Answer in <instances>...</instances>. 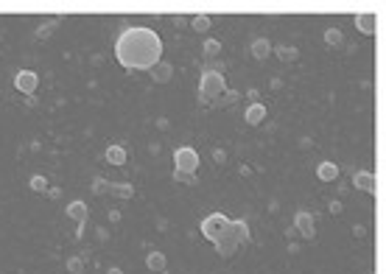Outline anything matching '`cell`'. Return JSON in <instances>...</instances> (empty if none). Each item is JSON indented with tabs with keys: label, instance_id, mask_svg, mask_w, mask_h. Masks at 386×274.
<instances>
[{
	"label": "cell",
	"instance_id": "cell-1",
	"mask_svg": "<svg viewBox=\"0 0 386 274\" xmlns=\"http://www.w3.org/2000/svg\"><path fill=\"white\" fill-rule=\"evenodd\" d=\"M115 59L126 70H151L162 62V39L154 28L129 25L115 39Z\"/></svg>",
	"mask_w": 386,
	"mask_h": 274
},
{
	"label": "cell",
	"instance_id": "cell-2",
	"mask_svg": "<svg viewBox=\"0 0 386 274\" xmlns=\"http://www.w3.org/2000/svg\"><path fill=\"white\" fill-rule=\"evenodd\" d=\"M252 241V232H249V224H246L244 218H235L230 224H227V230L218 235L216 241H213V246H216V252L221 255V258H232L235 255V249H238L241 244H249Z\"/></svg>",
	"mask_w": 386,
	"mask_h": 274
},
{
	"label": "cell",
	"instance_id": "cell-3",
	"mask_svg": "<svg viewBox=\"0 0 386 274\" xmlns=\"http://www.w3.org/2000/svg\"><path fill=\"white\" fill-rule=\"evenodd\" d=\"M221 92H227L224 70H210V67H204L202 78H199V95H202V98L207 101V106H210V101L218 98Z\"/></svg>",
	"mask_w": 386,
	"mask_h": 274
},
{
	"label": "cell",
	"instance_id": "cell-4",
	"mask_svg": "<svg viewBox=\"0 0 386 274\" xmlns=\"http://www.w3.org/2000/svg\"><path fill=\"white\" fill-rule=\"evenodd\" d=\"M174 171L182 174H196L199 171V151L190 146H179L174 151Z\"/></svg>",
	"mask_w": 386,
	"mask_h": 274
},
{
	"label": "cell",
	"instance_id": "cell-5",
	"mask_svg": "<svg viewBox=\"0 0 386 274\" xmlns=\"http://www.w3.org/2000/svg\"><path fill=\"white\" fill-rule=\"evenodd\" d=\"M227 224H230V218H227L224 213H210V216H204V221L199 224V232H202L204 238L213 244V241L227 230Z\"/></svg>",
	"mask_w": 386,
	"mask_h": 274
},
{
	"label": "cell",
	"instance_id": "cell-6",
	"mask_svg": "<svg viewBox=\"0 0 386 274\" xmlns=\"http://www.w3.org/2000/svg\"><path fill=\"white\" fill-rule=\"evenodd\" d=\"M39 87V76L34 70H20L14 73V90L22 92V95H31V92Z\"/></svg>",
	"mask_w": 386,
	"mask_h": 274
},
{
	"label": "cell",
	"instance_id": "cell-7",
	"mask_svg": "<svg viewBox=\"0 0 386 274\" xmlns=\"http://www.w3.org/2000/svg\"><path fill=\"white\" fill-rule=\"evenodd\" d=\"M294 230L300 232L305 241H314V235H316V224H314V216H311L308 210H300L294 216Z\"/></svg>",
	"mask_w": 386,
	"mask_h": 274
},
{
	"label": "cell",
	"instance_id": "cell-8",
	"mask_svg": "<svg viewBox=\"0 0 386 274\" xmlns=\"http://www.w3.org/2000/svg\"><path fill=\"white\" fill-rule=\"evenodd\" d=\"M353 185H356L358 190L370 193V196H375V193H378V179H375V174H372V171H356V174H353Z\"/></svg>",
	"mask_w": 386,
	"mask_h": 274
},
{
	"label": "cell",
	"instance_id": "cell-9",
	"mask_svg": "<svg viewBox=\"0 0 386 274\" xmlns=\"http://www.w3.org/2000/svg\"><path fill=\"white\" fill-rule=\"evenodd\" d=\"M356 28L361 31V34L372 36L375 31H378V17H375V11H358L356 14Z\"/></svg>",
	"mask_w": 386,
	"mask_h": 274
},
{
	"label": "cell",
	"instance_id": "cell-10",
	"mask_svg": "<svg viewBox=\"0 0 386 274\" xmlns=\"http://www.w3.org/2000/svg\"><path fill=\"white\" fill-rule=\"evenodd\" d=\"M244 118H246V123L249 126H260L263 120L269 118V109H266V104H260V101H255V104H249V109L244 112Z\"/></svg>",
	"mask_w": 386,
	"mask_h": 274
},
{
	"label": "cell",
	"instance_id": "cell-11",
	"mask_svg": "<svg viewBox=\"0 0 386 274\" xmlns=\"http://www.w3.org/2000/svg\"><path fill=\"white\" fill-rule=\"evenodd\" d=\"M67 218H73V221H76V224H87V216H90V207H87L84 202H81V199H76V202H70L67 204Z\"/></svg>",
	"mask_w": 386,
	"mask_h": 274
},
{
	"label": "cell",
	"instance_id": "cell-12",
	"mask_svg": "<svg viewBox=\"0 0 386 274\" xmlns=\"http://www.w3.org/2000/svg\"><path fill=\"white\" fill-rule=\"evenodd\" d=\"M316 176L322 179V182H336L339 179V165L330 160H322L319 165H316Z\"/></svg>",
	"mask_w": 386,
	"mask_h": 274
},
{
	"label": "cell",
	"instance_id": "cell-13",
	"mask_svg": "<svg viewBox=\"0 0 386 274\" xmlns=\"http://www.w3.org/2000/svg\"><path fill=\"white\" fill-rule=\"evenodd\" d=\"M272 48H274V45L269 42L266 36H258V39L252 42V48H249V50H252V56L258 59V62H266V59L272 56Z\"/></svg>",
	"mask_w": 386,
	"mask_h": 274
},
{
	"label": "cell",
	"instance_id": "cell-14",
	"mask_svg": "<svg viewBox=\"0 0 386 274\" xmlns=\"http://www.w3.org/2000/svg\"><path fill=\"white\" fill-rule=\"evenodd\" d=\"M148 73L154 78V84H165V81H171V76H174V67H171L168 62H157Z\"/></svg>",
	"mask_w": 386,
	"mask_h": 274
},
{
	"label": "cell",
	"instance_id": "cell-15",
	"mask_svg": "<svg viewBox=\"0 0 386 274\" xmlns=\"http://www.w3.org/2000/svg\"><path fill=\"white\" fill-rule=\"evenodd\" d=\"M106 193L115 196V199H132L134 196V185L132 182H109Z\"/></svg>",
	"mask_w": 386,
	"mask_h": 274
},
{
	"label": "cell",
	"instance_id": "cell-16",
	"mask_svg": "<svg viewBox=\"0 0 386 274\" xmlns=\"http://www.w3.org/2000/svg\"><path fill=\"white\" fill-rule=\"evenodd\" d=\"M165 263H168V260H165V255L160 252V249H151V252L146 255V266H148V272H165Z\"/></svg>",
	"mask_w": 386,
	"mask_h": 274
},
{
	"label": "cell",
	"instance_id": "cell-17",
	"mask_svg": "<svg viewBox=\"0 0 386 274\" xmlns=\"http://www.w3.org/2000/svg\"><path fill=\"white\" fill-rule=\"evenodd\" d=\"M104 157H106V162H109V165H126V148L123 146H109L104 151Z\"/></svg>",
	"mask_w": 386,
	"mask_h": 274
},
{
	"label": "cell",
	"instance_id": "cell-18",
	"mask_svg": "<svg viewBox=\"0 0 386 274\" xmlns=\"http://www.w3.org/2000/svg\"><path fill=\"white\" fill-rule=\"evenodd\" d=\"M59 22H62V20H59V17H50V20L39 22V28L34 31V36H36V39H48V36L53 34V28H56Z\"/></svg>",
	"mask_w": 386,
	"mask_h": 274
},
{
	"label": "cell",
	"instance_id": "cell-19",
	"mask_svg": "<svg viewBox=\"0 0 386 274\" xmlns=\"http://www.w3.org/2000/svg\"><path fill=\"white\" fill-rule=\"evenodd\" d=\"M272 53H274L277 59H280V62H297V59H300V50H297V48H288V45L272 48Z\"/></svg>",
	"mask_w": 386,
	"mask_h": 274
},
{
	"label": "cell",
	"instance_id": "cell-20",
	"mask_svg": "<svg viewBox=\"0 0 386 274\" xmlns=\"http://www.w3.org/2000/svg\"><path fill=\"white\" fill-rule=\"evenodd\" d=\"M238 98H241V92L227 90V92H221L218 98H213V101H210V106H232V104H238Z\"/></svg>",
	"mask_w": 386,
	"mask_h": 274
},
{
	"label": "cell",
	"instance_id": "cell-21",
	"mask_svg": "<svg viewBox=\"0 0 386 274\" xmlns=\"http://www.w3.org/2000/svg\"><path fill=\"white\" fill-rule=\"evenodd\" d=\"M210 25H213L210 14H196L193 20H190V28L196 31V34H204V31H210Z\"/></svg>",
	"mask_w": 386,
	"mask_h": 274
},
{
	"label": "cell",
	"instance_id": "cell-22",
	"mask_svg": "<svg viewBox=\"0 0 386 274\" xmlns=\"http://www.w3.org/2000/svg\"><path fill=\"white\" fill-rule=\"evenodd\" d=\"M202 53H204V59H216L218 53H221V42H218V39H204Z\"/></svg>",
	"mask_w": 386,
	"mask_h": 274
},
{
	"label": "cell",
	"instance_id": "cell-23",
	"mask_svg": "<svg viewBox=\"0 0 386 274\" xmlns=\"http://www.w3.org/2000/svg\"><path fill=\"white\" fill-rule=\"evenodd\" d=\"M344 42V34L339 28H328L325 31V45H330V48H339V45Z\"/></svg>",
	"mask_w": 386,
	"mask_h": 274
},
{
	"label": "cell",
	"instance_id": "cell-24",
	"mask_svg": "<svg viewBox=\"0 0 386 274\" xmlns=\"http://www.w3.org/2000/svg\"><path fill=\"white\" fill-rule=\"evenodd\" d=\"M64 269H67V272L70 274H84V258H67L64 260Z\"/></svg>",
	"mask_w": 386,
	"mask_h": 274
},
{
	"label": "cell",
	"instance_id": "cell-25",
	"mask_svg": "<svg viewBox=\"0 0 386 274\" xmlns=\"http://www.w3.org/2000/svg\"><path fill=\"white\" fill-rule=\"evenodd\" d=\"M28 188L34 190V193H45L50 185H48V179H45L42 174H34V176H31V182H28Z\"/></svg>",
	"mask_w": 386,
	"mask_h": 274
},
{
	"label": "cell",
	"instance_id": "cell-26",
	"mask_svg": "<svg viewBox=\"0 0 386 274\" xmlns=\"http://www.w3.org/2000/svg\"><path fill=\"white\" fill-rule=\"evenodd\" d=\"M174 182L193 188V185H199V176H196V174H182V171H174Z\"/></svg>",
	"mask_w": 386,
	"mask_h": 274
},
{
	"label": "cell",
	"instance_id": "cell-27",
	"mask_svg": "<svg viewBox=\"0 0 386 274\" xmlns=\"http://www.w3.org/2000/svg\"><path fill=\"white\" fill-rule=\"evenodd\" d=\"M106 188H109V182H106L104 176H95V179H92V193H95V196H104Z\"/></svg>",
	"mask_w": 386,
	"mask_h": 274
},
{
	"label": "cell",
	"instance_id": "cell-28",
	"mask_svg": "<svg viewBox=\"0 0 386 274\" xmlns=\"http://www.w3.org/2000/svg\"><path fill=\"white\" fill-rule=\"evenodd\" d=\"M213 162H216V165H224V162H227V151H221V148H213Z\"/></svg>",
	"mask_w": 386,
	"mask_h": 274
},
{
	"label": "cell",
	"instance_id": "cell-29",
	"mask_svg": "<svg viewBox=\"0 0 386 274\" xmlns=\"http://www.w3.org/2000/svg\"><path fill=\"white\" fill-rule=\"evenodd\" d=\"M328 210L333 213V216H339V213H342V202H330V204H328Z\"/></svg>",
	"mask_w": 386,
	"mask_h": 274
},
{
	"label": "cell",
	"instance_id": "cell-30",
	"mask_svg": "<svg viewBox=\"0 0 386 274\" xmlns=\"http://www.w3.org/2000/svg\"><path fill=\"white\" fill-rule=\"evenodd\" d=\"M45 193H48L50 199H59V196H62V190H59V188H48V190H45Z\"/></svg>",
	"mask_w": 386,
	"mask_h": 274
},
{
	"label": "cell",
	"instance_id": "cell-31",
	"mask_svg": "<svg viewBox=\"0 0 386 274\" xmlns=\"http://www.w3.org/2000/svg\"><path fill=\"white\" fill-rule=\"evenodd\" d=\"M109 221H112V224H118V221H120V210H109Z\"/></svg>",
	"mask_w": 386,
	"mask_h": 274
},
{
	"label": "cell",
	"instance_id": "cell-32",
	"mask_svg": "<svg viewBox=\"0 0 386 274\" xmlns=\"http://www.w3.org/2000/svg\"><path fill=\"white\" fill-rule=\"evenodd\" d=\"M106 274H123V269H118V266H109V269H106Z\"/></svg>",
	"mask_w": 386,
	"mask_h": 274
}]
</instances>
